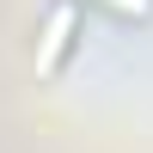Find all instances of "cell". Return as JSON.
<instances>
[{"label": "cell", "instance_id": "obj_2", "mask_svg": "<svg viewBox=\"0 0 153 153\" xmlns=\"http://www.w3.org/2000/svg\"><path fill=\"white\" fill-rule=\"evenodd\" d=\"M92 6L117 12V19H153V0H92Z\"/></svg>", "mask_w": 153, "mask_h": 153}, {"label": "cell", "instance_id": "obj_1", "mask_svg": "<svg viewBox=\"0 0 153 153\" xmlns=\"http://www.w3.org/2000/svg\"><path fill=\"white\" fill-rule=\"evenodd\" d=\"M74 31H80V6L74 0H55L43 12V25H37V74L43 80H55L61 61L74 55Z\"/></svg>", "mask_w": 153, "mask_h": 153}]
</instances>
